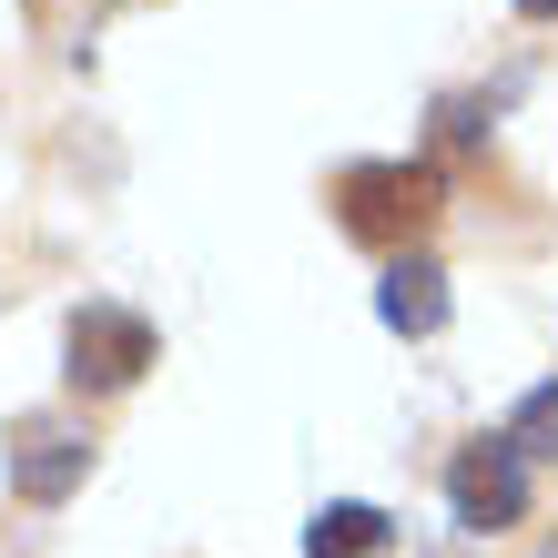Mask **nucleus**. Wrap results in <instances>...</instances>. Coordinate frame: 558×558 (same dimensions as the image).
Instances as JSON below:
<instances>
[{
    "label": "nucleus",
    "instance_id": "obj_1",
    "mask_svg": "<svg viewBox=\"0 0 558 558\" xmlns=\"http://www.w3.org/2000/svg\"><path fill=\"white\" fill-rule=\"evenodd\" d=\"M437 214H447L437 162H345V173H336V223H345L355 244L407 254V244H416Z\"/></svg>",
    "mask_w": 558,
    "mask_h": 558
},
{
    "label": "nucleus",
    "instance_id": "obj_2",
    "mask_svg": "<svg viewBox=\"0 0 558 558\" xmlns=\"http://www.w3.org/2000/svg\"><path fill=\"white\" fill-rule=\"evenodd\" d=\"M61 355H72V386H92V397H112V386H133L153 366V325L133 305H82L72 336H61Z\"/></svg>",
    "mask_w": 558,
    "mask_h": 558
},
{
    "label": "nucleus",
    "instance_id": "obj_3",
    "mask_svg": "<svg viewBox=\"0 0 558 558\" xmlns=\"http://www.w3.org/2000/svg\"><path fill=\"white\" fill-rule=\"evenodd\" d=\"M447 498H457V529H518V518H529V468H518V447L508 437L457 447Z\"/></svg>",
    "mask_w": 558,
    "mask_h": 558
},
{
    "label": "nucleus",
    "instance_id": "obj_4",
    "mask_svg": "<svg viewBox=\"0 0 558 558\" xmlns=\"http://www.w3.org/2000/svg\"><path fill=\"white\" fill-rule=\"evenodd\" d=\"M82 477H92V437H82V426H61V416H21L11 426V487L31 508L72 498Z\"/></svg>",
    "mask_w": 558,
    "mask_h": 558
},
{
    "label": "nucleus",
    "instance_id": "obj_5",
    "mask_svg": "<svg viewBox=\"0 0 558 558\" xmlns=\"http://www.w3.org/2000/svg\"><path fill=\"white\" fill-rule=\"evenodd\" d=\"M376 315L397 325V336H437V325H447V275L426 265V254H397L386 284H376Z\"/></svg>",
    "mask_w": 558,
    "mask_h": 558
},
{
    "label": "nucleus",
    "instance_id": "obj_6",
    "mask_svg": "<svg viewBox=\"0 0 558 558\" xmlns=\"http://www.w3.org/2000/svg\"><path fill=\"white\" fill-rule=\"evenodd\" d=\"M386 548H397V518L366 508V498L315 508V529H305V558H386Z\"/></svg>",
    "mask_w": 558,
    "mask_h": 558
},
{
    "label": "nucleus",
    "instance_id": "obj_7",
    "mask_svg": "<svg viewBox=\"0 0 558 558\" xmlns=\"http://www.w3.org/2000/svg\"><path fill=\"white\" fill-rule=\"evenodd\" d=\"M508 447H518V457H558V386H529V397H518Z\"/></svg>",
    "mask_w": 558,
    "mask_h": 558
},
{
    "label": "nucleus",
    "instance_id": "obj_8",
    "mask_svg": "<svg viewBox=\"0 0 558 558\" xmlns=\"http://www.w3.org/2000/svg\"><path fill=\"white\" fill-rule=\"evenodd\" d=\"M518 11H529V21H558V0H518Z\"/></svg>",
    "mask_w": 558,
    "mask_h": 558
},
{
    "label": "nucleus",
    "instance_id": "obj_9",
    "mask_svg": "<svg viewBox=\"0 0 558 558\" xmlns=\"http://www.w3.org/2000/svg\"><path fill=\"white\" fill-rule=\"evenodd\" d=\"M548 558H558V548H548Z\"/></svg>",
    "mask_w": 558,
    "mask_h": 558
}]
</instances>
